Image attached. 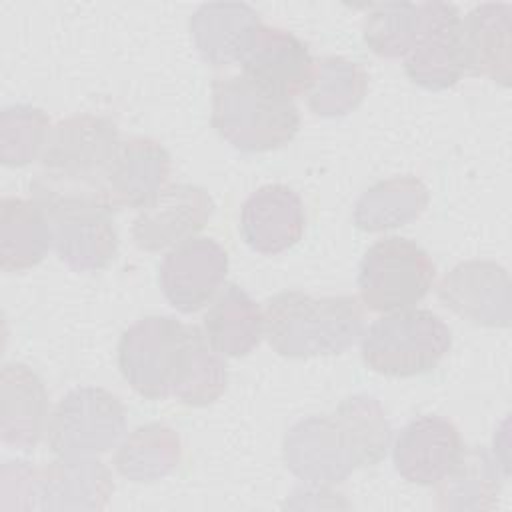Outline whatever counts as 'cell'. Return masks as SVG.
Here are the masks:
<instances>
[{"label": "cell", "instance_id": "6da1fadb", "mask_svg": "<svg viewBox=\"0 0 512 512\" xmlns=\"http://www.w3.org/2000/svg\"><path fill=\"white\" fill-rule=\"evenodd\" d=\"M118 368L134 392L148 400L176 398L208 406L228 386V368L198 326L174 316H146L118 340Z\"/></svg>", "mask_w": 512, "mask_h": 512}, {"label": "cell", "instance_id": "7a4b0ae2", "mask_svg": "<svg viewBox=\"0 0 512 512\" xmlns=\"http://www.w3.org/2000/svg\"><path fill=\"white\" fill-rule=\"evenodd\" d=\"M392 428L382 404L368 394L344 398L330 414H314L284 436L286 468L310 486H332L354 470L376 466L388 452Z\"/></svg>", "mask_w": 512, "mask_h": 512}, {"label": "cell", "instance_id": "3957f363", "mask_svg": "<svg viewBox=\"0 0 512 512\" xmlns=\"http://www.w3.org/2000/svg\"><path fill=\"white\" fill-rule=\"evenodd\" d=\"M30 196L46 210L52 248L70 270L98 272L114 262L118 234L112 214L116 208L104 188L64 184L38 172L30 182Z\"/></svg>", "mask_w": 512, "mask_h": 512}, {"label": "cell", "instance_id": "277c9868", "mask_svg": "<svg viewBox=\"0 0 512 512\" xmlns=\"http://www.w3.org/2000/svg\"><path fill=\"white\" fill-rule=\"evenodd\" d=\"M364 332V306L356 296H310L284 290L266 300L264 336L284 358L332 356Z\"/></svg>", "mask_w": 512, "mask_h": 512}, {"label": "cell", "instance_id": "5b68a950", "mask_svg": "<svg viewBox=\"0 0 512 512\" xmlns=\"http://www.w3.org/2000/svg\"><path fill=\"white\" fill-rule=\"evenodd\" d=\"M214 130L240 152H268L288 144L300 128L296 104L244 74L218 76L212 84Z\"/></svg>", "mask_w": 512, "mask_h": 512}, {"label": "cell", "instance_id": "8992f818", "mask_svg": "<svg viewBox=\"0 0 512 512\" xmlns=\"http://www.w3.org/2000/svg\"><path fill=\"white\" fill-rule=\"evenodd\" d=\"M452 348L448 324L426 308L388 312L364 328V364L382 376L410 378L432 372Z\"/></svg>", "mask_w": 512, "mask_h": 512}, {"label": "cell", "instance_id": "52a82bcc", "mask_svg": "<svg viewBox=\"0 0 512 512\" xmlns=\"http://www.w3.org/2000/svg\"><path fill=\"white\" fill-rule=\"evenodd\" d=\"M436 282V264L410 238L374 242L358 268V300L370 312H398L422 302Z\"/></svg>", "mask_w": 512, "mask_h": 512}, {"label": "cell", "instance_id": "ba28073f", "mask_svg": "<svg viewBox=\"0 0 512 512\" xmlns=\"http://www.w3.org/2000/svg\"><path fill=\"white\" fill-rule=\"evenodd\" d=\"M118 126L100 114H74L58 120L40 156V174L80 186L104 188L106 170L120 146Z\"/></svg>", "mask_w": 512, "mask_h": 512}, {"label": "cell", "instance_id": "9c48e42d", "mask_svg": "<svg viewBox=\"0 0 512 512\" xmlns=\"http://www.w3.org/2000/svg\"><path fill=\"white\" fill-rule=\"evenodd\" d=\"M126 430L120 398L104 388H76L50 414L46 440L62 458H90L116 446Z\"/></svg>", "mask_w": 512, "mask_h": 512}, {"label": "cell", "instance_id": "30bf717a", "mask_svg": "<svg viewBox=\"0 0 512 512\" xmlns=\"http://www.w3.org/2000/svg\"><path fill=\"white\" fill-rule=\"evenodd\" d=\"M420 30L404 56L406 76L426 90L452 88L466 72L462 16L454 4H418Z\"/></svg>", "mask_w": 512, "mask_h": 512}, {"label": "cell", "instance_id": "8fae6325", "mask_svg": "<svg viewBox=\"0 0 512 512\" xmlns=\"http://www.w3.org/2000/svg\"><path fill=\"white\" fill-rule=\"evenodd\" d=\"M236 64L244 76L290 100L308 92L316 72V60L306 42L284 28L264 22L250 30Z\"/></svg>", "mask_w": 512, "mask_h": 512}, {"label": "cell", "instance_id": "7c38bea8", "mask_svg": "<svg viewBox=\"0 0 512 512\" xmlns=\"http://www.w3.org/2000/svg\"><path fill=\"white\" fill-rule=\"evenodd\" d=\"M228 274V252L214 238L194 236L170 248L158 270V284L166 302L192 314L210 304L224 288Z\"/></svg>", "mask_w": 512, "mask_h": 512}, {"label": "cell", "instance_id": "4fadbf2b", "mask_svg": "<svg viewBox=\"0 0 512 512\" xmlns=\"http://www.w3.org/2000/svg\"><path fill=\"white\" fill-rule=\"evenodd\" d=\"M214 200L196 184H168L132 222V240L140 250L160 252L194 238L212 218Z\"/></svg>", "mask_w": 512, "mask_h": 512}, {"label": "cell", "instance_id": "5bb4252c", "mask_svg": "<svg viewBox=\"0 0 512 512\" xmlns=\"http://www.w3.org/2000/svg\"><path fill=\"white\" fill-rule=\"evenodd\" d=\"M440 302L460 318L488 328L510 326V276L492 260H464L438 284Z\"/></svg>", "mask_w": 512, "mask_h": 512}, {"label": "cell", "instance_id": "9a60e30c", "mask_svg": "<svg viewBox=\"0 0 512 512\" xmlns=\"http://www.w3.org/2000/svg\"><path fill=\"white\" fill-rule=\"evenodd\" d=\"M466 446L454 422L436 414L410 420L396 436L392 460L410 484L436 486L460 462Z\"/></svg>", "mask_w": 512, "mask_h": 512}, {"label": "cell", "instance_id": "2e32d148", "mask_svg": "<svg viewBox=\"0 0 512 512\" xmlns=\"http://www.w3.org/2000/svg\"><path fill=\"white\" fill-rule=\"evenodd\" d=\"M240 234L258 254L286 252L304 234L306 214L300 194L286 184L254 190L240 208Z\"/></svg>", "mask_w": 512, "mask_h": 512}, {"label": "cell", "instance_id": "e0dca14e", "mask_svg": "<svg viewBox=\"0 0 512 512\" xmlns=\"http://www.w3.org/2000/svg\"><path fill=\"white\" fill-rule=\"evenodd\" d=\"M114 492L112 474L96 456L62 458L36 470L34 504L40 510H100Z\"/></svg>", "mask_w": 512, "mask_h": 512}, {"label": "cell", "instance_id": "ac0fdd59", "mask_svg": "<svg viewBox=\"0 0 512 512\" xmlns=\"http://www.w3.org/2000/svg\"><path fill=\"white\" fill-rule=\"evenodd\" d=\"M172 160L168 150L148 136L122 140L104 178V188L116 210L142 208L168 182Z\"/></svg>", "mask_w": 512, "mask_h": 512}, {"label": "cell", "instance_id": "d6986e66", "mask_svg": "<svg viewBox=\"0 0 512 512\" xmlns=\"http://www.w3.org/2000/svg\"><path fill=\"white\" fill-rule=\"evenodd\" d=\"M0 438L16 450H32L48 432L50 406L42 378L22 362H8L0 376Z\"/></svg>", "mask_w": 512, "mask_h": 512}, {"label": "cell", "instance_id": "ffe728a7", "mask_svg": "<svg viewBox=\"0 0 512 512\" xmlns=\"http://www.w3.org/2000/svg\"><path fill=\"white\" fill-rule=\"evenodd\" d=\"M202 332L218 354L228 358L246 356L264 338V310L246 290L228 284L210 302Z\"/></svg>", "mask_w": 512, "mask_h": 512}, {"label": "cell", "instance_id": "44dd1931", "mask_svg": "<svg viewBox=\"0 0 512 512\" xmlns=\"http://www.w3.org/2000/svg\"><path fill=\"white\" fill-rule=\"evenodd\" d=\"M510 4H478L462 18L466 72L510 86Z\"/></svg>", "mask_w": 512, "mask_h": 512}, {"label": "cell", "instance_id": "7402d4cb", "mask_svg": "<svg viewBox=\"0 0 512 512\" xmlns=\"http://www.w3.org/2000/svg\"><path fill=\"white\" fill-rule=\"evenodd\" d=\"M52 248V224L36 200L4 196L0 200V268L24 272L40 264Z\"/></svg>", "mask_w": 512, "mask_h": 512}, {"label": "cell", "instance_id": "603a6c76", "mask_svg": "<svg viewBox=\"0 0 512 512\" xmlns=\"http://www.w3.org/2000/svg\"><path fill=\"white\" fill-rule=\"evenodd\" d=\"M262 22L258 12L242 2H210L202 4L190 16V34L200 56L224 68L238 60L240 48L250 30Z\"/></svg>", "mask_w": 512, "mask_h": 512}, {"label": "cell", "instance_id": "cb8c5ba5", "mask_svg": "<svg viewBox=\"0 0 512 512\" xmlns=\"http://www.w3.org/2000/svg\"><path fill=\"white\" fill-rule=\"evenodd\" d=\"M428 200L430 192L418 176H392L362 192L354 204L352 222L364 232H386L416 220Z\"/></svg>", "mask_w": 512, "mask_h": 512}, {"label": "cell", "instance_id": "d4e9b609", "mask_svg": "<svg viewBox=\"0 0 512 512\" xmlns=\"http://www.w3.org/2000/svg\"><path fill=\"white\" fill-rule=\"evenodd\" d=\"M500 466L484 446L466 448L456 468L436 484L442 510H488L500 492ZM506 470V468H504ZM508 472V470H506Z\"/></svg>", "mask_w": 512, "mask_h": 512}, {"label": "cell", "instance_id": "484cf974", "mask_svg": "<svg viewBox=\"0 0 512 512\" xmlns=\"http://www.w3.org/2000/svg\"><path fill=\"white\" fill-rule=\"evenodd\" d=\"M182 446L164 424H144L130 432L114 454V468L132 482H154L178 468Z\"/></svg>", "mask_w": 512, "mask_h": 512}, {"label": "cell", "instance_id": "4316f807", "mask_svg": "<svg viewBox=\"0 0 512 512\" xmlns=\"http://www.w3.org/2000/svg\"><path fill=\"white\" fill-rule=\"evenodd\" d=\"M368 92V72L360 62L344 56L316 60L314 80L306 92L308 108L316 116H346L360 106Z\"/></svg>", "mask_w": 512, "mask_h": 512}, {"label": "cell", "instance_id": "83f0119b", "mask_svg": "<svg viewBox=\"0 0 512 512\" xmlns=\"http://www.w3.org/2000/svg\"><path fill=\"white\" fill-rule=\"evenodd\" d=\"M420 30V10L412 2L372 4L362 26L366 46L382 58L406 56Z\"/></svg>", "mask_w": 512, "mask_h": 512}, {"label": "cell", "instance_id": "f1b7e54d", "mask_svg": "<svg viewBox=\"0 0 512 512\" xmlns=\"http://www.w3.org/2000/svg\"><path fill=\"white\" fill-rule=\"evenodd\" d=\"M52 124L44 110L30 104L6 106L0 114V160L26 166L42 156Z\"/></svg>", "mask_w": 512, "mask_h": 512}]
</instances>
